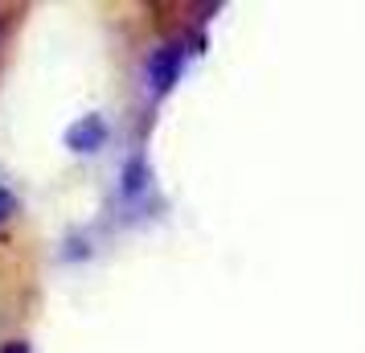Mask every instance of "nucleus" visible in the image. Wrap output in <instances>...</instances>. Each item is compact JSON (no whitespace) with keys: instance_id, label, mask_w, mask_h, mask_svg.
I'll return each mask as SVG.
<instances>
[{"instance_id":"obj_1","label":"nucleus","mask_w":365,"mask_h":353,"mask_svg":"<svg viewBox=\"0 0 365 353\" xmlns=\"http://www.w3.org/2000/svg\"><path fill=\"white\" fill-rule=\"evenodd\" d=\"M189 53H193V41L189 37H173L165 46H156L148 58V83H152V95H165L173 91V83L181 78L185 62H189Z\"/></svg>"},{"instance_id":"obj_3","label":"nucleus","mask_w":365,"mask_h":353,"mask_svg":"<svg viewBox=\"0 0 365 353\" xmlns=\"http://www.w3.org/2000/svg\"><path fill=\"white\" fill-rule=\"evenodd\" d=\"M13 214H17V198H13L9 189L0 185V230H4L9 222H13Z\"/></svg>"},{"instance_id":"obj_2","label":"nucleus","mask_w":365,"mask_h":353,"mask_svg":"<svg viewBox=\"0 0 365 353\" xmlns=\"http://www.w3.org/2000/svg\"><path fill=\"white\" fill-rule=\"evenodd\" d=\"M103 135H107V128H103V119H95V116H86L83 123H74L66 132V140L74 144L78 152H95L103 144Z\"/></svg>"},{"instance_id":"obj_5","label":"nucleus","mask_w":365,"mask_h":353,"mask_svg":"<svg viewBox=\"0 0 365 353\" xmlns=\"http://www.w3.org/2000/svg\"><path fill=\"white\" fill-rule=\"evenodd\" d=\"M0 37H4V17H0Z\"/></svg>"},{"instance_id":"obj_4","label":"nucleus","mask_w":365,"mask_h":353,"mask_svg":"<svg viewBox=\"0 0 365 353\" xmlns=\"http://www.w3.org/2000/svg\"><path fill=\"white\" fill-rule=\"evenodd\" d=\"M0 353H29V341H0Z\"/></svg>"}]
</instances>
